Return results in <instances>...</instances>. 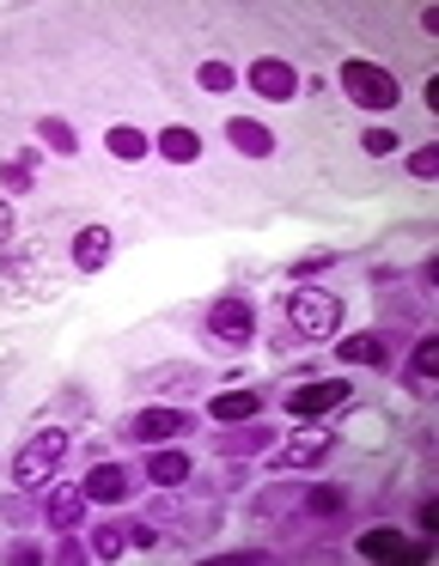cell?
I'll return each mask as SVG.
<instances>
[{"label": "cell", "mask_w": 439, "mask_h": 566, "mask_svg": "<svg viewBox=\"0 0 439 566\" xmlns=\"http://www.w3.org/2000/svg\"><path fill=\"white\" fill-rule=\"evenodd\" d=\"M147 481H153V488H184V481H189V457H184V451H159V457L147 463Z\"/></svg>", "instance_id": "ac0fdd59"}, {"label": "cell", "mask_w": 439, "mask_h": 566, "mask_svg": "<svg viewBox=\"0 0 439 566\" xmlns=\"http://www.w3.org/2000/svg\"><path fill=\"white\" fill-rule=\"evenodd\" d=\"M354 397V390H348V383H299V390H287V414H293V420H317V414H329V408H342V402Z\"/></svg>", "instance_id": "8992f818"}, {"label": "cell", "mask_w": 439, "mask_h": 566, "mask_svg": "<svg viewBox=\"0 0 439 566\" xmlns=\"http://www.w3.org/2000/svg\"><path fill=\"white\" fill-rule=\"evenodd\" d=\"M361 147H366L373 159H391V153H397V135H391V128H366Z\"/></svg>", "instance_id": "484cf974"}, {"label": "cell", "mask_w": 439, "mask_h": 566, "mask_svg": "<svg viewBox=\"0 0 439 566\" xmlns=\"http://www.w3.org/2000/svg\"><path fill=\"white\" fill-rule=\"evenodd\" d=\"M32 159H37V153L13 159V165H0V189H32Z\"/></svg>", "instance_id": "cb8c5ba5"}, {"label": "cell", "mask_w": 439, "mask_h": 566, "mask_svg": "<svg viewBox=\"0 0 439 566\" xmlns=\"http://www.w3.org/2000/svg\"><path fill=\"white\" fill-rule=\"evenodd\" d=\"M342 92L354 98L361 110H397V98H403V86H397L391 67H378V62H342Z\"/></svg>", "instance_id": "7a4b0ae2"}, {"label": "cell", "mask_w": 439, "mask_h": 566, "mask_svg": "<svg viewBox=\"0 0 439 566\" xmlns=\"http://www.w3.org/2000/svg\"><path fill=\"white\" fill-rule=\"evenodd\" d=\"M342 505H348L342 488H312L305 493V512H312V518H329V512H342Z\"/></svg>", "instance_id": "603a6c76"}, {"label": "cell", "mask_w": 439, "mask_h": 566, "mask_svg": "<svg viewBox=\"0 0 439 566\" xmlns=\"http://www.w3.org/2000/svg\"><path fill=\"white\" fill-rule=\"evenodd\" d=\"M439 372V341L434 336H422L415 341V360H409V372H403V383L415 390V397H427V378Z\"/></svg>", "instance_id": "e0dca14e"}, {"label": "cell", "mask_w": 439, "mask_h": 566, "mask_svg": "<svg viewBox=\"0 0 439 566\" xmlns=\"http://www.w3.org/2000/svg\"><path fill=\"white\" fill-rule=\"evenodd\" d=\"M409 171H415V177H439V153H434V147H422V153L409 159Z\"/></svg>", "instance_id": "4316f807"}, {"label": "cell", "mask_w": 439, "mask_h": 566, "mask_svg": "<svg viewBox=\"0 0 439 566\" xmlns=\"http://www.w3.org/2000/svg\"><path fill=\"white\" fill-rule=\"evenodd\" d=\"M104 147H110L116 159H147V153H153V140H147L141 128H128V123H116V128H110V135H104Z\"/></svg>", "instance_id": "ffe728a7"}, {"label": "cell", "mask_w": 439, "mask_h": 566, "mask_svg": "<svg viewBox=\"0 0 439 566\" xmlns=\"http://www.w3.org/2000/svg\"><path fill=\"white\" fill-rule=\"evenodd\" d=\"M7 238H13V207L0 201V244H7Z\"/></svg>", "instance_id": "83f0119b"}, {"label": "cell", "mask_w": 439, "mask_h": 566, "mask_svg": "<svg viewBox=\"0 0 439 566\" xmlns=\"http://www.w3.org/2000/svg\"><path fill=\"white\" fill-rule=\"evenodd\" d=\"M153 153L172 159V165H189V159H202V135H196V128H184V123H172L165 135L153 140Z\"/></svg>", "instance_id": "5bb4252c"}, {"label": "cell", "mask_w": 439, "mask_h": 566, "mask_svg": "<svg viewBox=\"0 0 439 566\" xmlns=\"http://www.w3.org/2000/svg\"><path fill=\"white\" fill-rule=\"evenodd\" d=\"M62 457H67V432H32V439L18 444V457H13V481L18 488H43L49 475L62 469Z\"/></svg>", "instance_id": "3957f363"}, {"label": "cell", "mask_w": 439, "mask_h": 566, "mask_svg": "<svg viewBox=\"0 0 439 566\" xmlns=\"http://www.w3.org/2000/svg\"><path fill=\"white\" fill-rule=\"evenodd\" d=\"M104 262H110V231L104 226H86L74 238V268H79V275H98Z\"/></svg>", "instance_id": "9a60e30c"}, {"label": "cell", "mask_w": 439, "mask_h": 566, "mask_svg": "<svg viewBox=\"0 0 439 566\" xmlns=\"http://www.w3.org/2000/svg\"><path fill=\"white\" fill-rule=\"evenodd\" d=\"M208 336H214L220 348H251V341H256V311H251V299H238V292L214 299V311H208Z\"/></svg>", "instance_id": "277c9868"}, {"label": "cell", "mask_w": 439, "mask_h": 566, "mask_svg": "<svg viewBox=\"0 0 439 566\" xmlns=\"http://www.w3.org/2000/svg\"><path fill=\"white\" fill-rule=\"evenodd\" d=\"M361 554L366 561H427V542H415V536H403V530H366Z\"/></svg>", "instance_id": "ba28073f"}, {"label": "cell", "mask_w": 439, "mask_h": 566, "mask_svg": "<svg viewBox=\"0 0 439 566\" xmlns=\"http://www.w3.org/2000/svg\"><path fill=\"white\" fill-rule=\"evenodd\" d=\"M336 353H342V366H391V336L366 329V336H348Z\"/></svg>", "instance_id": "30bf717a"}, {"label": "cell", "mask_w": 439, "mask_h": 566, "mask_svg": "<svg viewBox=\"0 0 439 566\" xmlns=\"http://www.w3.org/2000/svg\"><path fill=\"white\" fill-rule=\"evenodd\" d=\"M244 86H251L256 98H268V104H293V98H299V74H293V62H275V55L251 62Z\"/></svg>", "instance_id": "5b68a950"}, {"label": "cell", "mask_w": 439, "mask_h": 566, "mask_svg": "<svg viewBox=\"0 0 439 566\" xmlns=\"http://www.w3.org/2000/svg\"><path fill=\"white\" fill-rule=\"evenodd\" d=\"M123 549H128V524H98V530H92V554H98V561H116Z\"/></svg>", "instance_id": "7402d4cb"}, {"label": "cell", "mask_w": 439, "mask_h": 566, "mask_svg": "<svg viewBox=\"0 0 439 566\" xmlns=\"http://www.w3.org/2000/svg\"><path fill=\"white\" fill-rule=\"evenodd\" d=\"M208 414L226 420V427H238V420H256V414H263V397H256V390H220V397L208 402Z\"/></svg>", "instance_id": "4fadbf2b"}, {"label": "cell", "mask_w": 439, "mask_h": 566, "mask_svg": "<svg viewBox=\"0 0 439 566\" xmlns=\"http://www.w3.org/2000/svg\"><path fill=\"white\" fill-rule=\"evenodd\" d=\"M281 317H287V341H324L336 336V323H342V299L324 287H299L281 299Z\"/></svg>", "instance_id": "6da1fadb"}, {"label": "cell", "mask_w": 439, "mask_h": 566, "mask_svg": "<svg viewBox=\"0 0 439 566\" xmlns=\"http://www.w3.org/2000/svg\"><path fill=\"white\" fill-rule=\"evenodd\" d=\"M79 493H86V505H116V500H128V469H123V463H92V475L79 481Z\"/></svg>", "instance_id": "9c48e42d"}, {"label": "cell", "mask_w": 439, "mask_h": 566, "mask_svg": "<svg viewBox=\"0 0 439 566\" xmlns=\"http://www.w3.org/2000/svg\"><path fill=\"white\" fill-rule=\"evenodd\" d=\"M233 86H238V74L226 62H208L202 67V92H233Z\"/></svg>", "instance_id": "d4e9b609"}, {"label": "cell", "mask_w": 439, "mask_h": 566, "mask_svg": "<svg viewBox=\"0 0 439 566\" xmlns=\"http://www.w3.org/2000/svg\"><path fill=\"white\" fill-rule=\"evenodd\" d=\"M37 135H43V147L55 159H74L79 153V140H74V128L62 123V116H43V123H37Z\"/></svg>", "instance_id": "44dd1931"}, {"label": "cell", "mask_w": 439, "mask_h": 566, "mask_svg": "<svg viewBox=\"0 0 439 566\" xmlns=\"http://www.w3.org/2000/svg\"><path fill=\"white\" fill-rule=\"evenodd\" d=\"M220 451L226 457H251V451H268V432L256 420H238V432H220Z\"/></svg>", "instance_id": "d6986e66"}, {"label": "cell", "mask_w": 439, "mask_h": 566, "mask_svg": "<svg viewBox=\"0 0 439 566\" xmlns=\"http://www.w3.org/2000/svg\"><path fill=\"white\" fill-rule=\"evenodd\" d=\"M324 451H329V432H305V439H287V444H275V469H312Z\"/></svg>", "instance_id": "7c38bea8"}, {"label": "cell", "mask_w": 439, "mask_h": 566, "mask_svg": "<svg viewBox=\"0 0 439 566\" xmlns=\"http://www.w3.org/2000/svg\"><path fill=\"white\" fill-rule=\"evenodd\" d=\"M226 140H233L244 159H268V153H275V135H268L263 123H244V116H233V123H226Z\"/></svg>", "instance_id": "2e32d148"}, {"label": "cell", "mask_w": 439, "mask_h": 566, "mask_svg": "<svg viewBox=\"0 0 439 566\" xmlns=\"http://www.w3.org/2000/svg\"><path fill=\"white\" fill-rule=\"evenodd\" d=\"M79 512H86V493H79V488H49L43 493V524H49V530H74Z\"/></svg>", "instance_id": "8fae6325"}, {"label": "cell", "mask_w": 439, "mask_h": 566, "mask_svg": "<svg viewBox=\"0 0 439 566\" xmlns=\"http://www.w3.org/2000/svg\"><path fill=\"white\" fill-rule=\"evenodd\" d=\"M177 432H189L184 408H147V414L128 420V439H135V444H165V439H177Z\"/></svg>", "instance_id": "52a82bcc"}]
</instances>
